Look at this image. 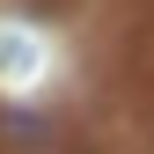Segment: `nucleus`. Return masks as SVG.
<instances>
[{
	"instance_id": "obj_1",
	"label": "nucleus",
	"mask_w": 154,
	"mask_h": 154,
	"mask_svg": "<svg viewBox=\"0 0 154 154\" xmlns=\"http://www.w3.org/2000/svg\"><path fill=\"white\" fill-rule=\"evenodd\" d=\"M0 125H8V140H15V147H44V118H22V110H8Z\"/></svg>"
}]
</instances>
